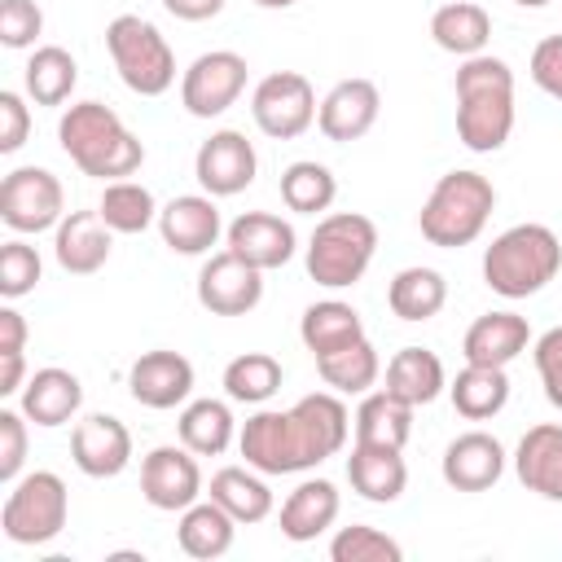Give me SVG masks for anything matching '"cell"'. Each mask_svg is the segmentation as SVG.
<instances>
[{"label": "cell", "mask_w": 562, "mask_h": 562, "mask_svg": "<svg viewBox=\"0 0 562 562\" xmlns=\"http://www.w3.org/2000/svg\"><path fill=\"white\" fill-rule=\"evenodd\" d=\"M316 373L338 395H364V391H373V382L382 373V360H378V347L369 338H356V342H347L329 356H316Z\"/></svg>", "instance_id": "obj_37"}, {"label": "cell", "mask_w": 562, "mask_h": 562, "mask_svg": "<svg viewBox=\"0 0 562 562\" xmlns=\"http://www.w3.org/2000/svg\"><path fill=\"white\" fill-rule=\"evenodd\" d=\"M40 272H44V263H40V250L31 241L13 237V241L0 246V294L4 299L31 294L40 285Z\"/></svg>", "instance_id": "obj_42"}, {"label": "cell", "mask_w": 562, "mask_h": 562, "mask_svg": "<svg viewBox=\"0 0 562 562\" xmlns=\"http://www.w3.org/2000/svg\"><path fill=\"white\" fill-rule=\"evenodd\" d=\"M496 211V184L483 176V171H448L435 180L422 215H417V228L430 246L439 250H457V246H470L487 220Z\"/></svg>", "instance_id": "obj_5"}, {"label": "cell", "mask_w": 562, "mask_h": 562, "mask_svg": "<svg viewBox=\"0 0 562 562\" xmlns=\"http://www.w3.org/2000/svg\"><path fill=\"white\" fill-rule=\"evenodd\" d=\"M22 83L35 105H66L79 83V66L61 44H40L22 66Z\"/></svg>", "instance_id": "obj_36"}, {"label": "cell", "mask_w": 562, "mask_h": 562, "mask_svg": "<svg viewBox=\"0 0 562 562\" xmlns=\"http://www.w3.org/2000/svg\"><path fill=\"white\" fill-rule=\"evenodd\" d=\"M176 435L189 452L198 457H220L228 452V443L237 439V422H233V408L224 400H189L180 408V422H176Z\"/></svg>", "instance_id": "obj_33"}, {"label": "cell", "mask_w": 562, "mask_h": 562, "mask_svg": "<svg viewBox=\"0 0 562 562\" xmlns=\"http://www.w3.org/2000/svg\"><path fill=\"white\" fill-rule=\"evenodd\" d=\"M0 351H26V321L18 307H0Z\"/></svg>", "instance_id": "obj_48"}, {"label": "cell", "mask_w": 562, "mask_h": 562, "mask_svg": "<svg viewBox=\"0 0 562 562\" xmlns=\"http://www.w3.org/2000/svg\"><path fill=\"white\" fill-rule=\"evenodd\" d=\"M97 211H101V220H105L114 233L132 237V233H145L149 224H158V211H162V206L154 202V193H149L140 180H105Z\"/></svg>", "instance_id": "obj_39"}, {"label": "cell", "mask_w": 562, "mask_h": 562, "mask_svg": "<svg viewBox=\"0 0 562 562\" xmlns=\"http://www.w3.org/2000/svg\"><path fill=\"white\" fill-rule=\"evenodd\" d=\"M127 391H132L136 404H145L154 413L176 408V404H184L193 395V364H189V356L167 351V347L145 351L127 369Z\"/></svg>", "instance_id": "obj_16"}, {"label": "cell", "mask_w": 562, "mask_h": 562, "mask_svg": "<svg viewBox=\"0 0 562 562\" xmlns=\"http://www.w3.org/2000/svg\"><path fill=\"white\" fill-rule=\"evenodd\" d=\"M26 132H31V110L22 101V92L4 88L0 92V154H18L26 145Z\"/></svg>", "instance_id": "obj_47"}, {"label": "cell", "mask_w": 562, "mask_h": 562, "mask_svg": "<svg viewBox=\"0 0 562 562\" xmlns=\"http://www.w3.org/2000/svg\"><path fill=\"white\" fill-rule=\"evenodd\" d=\"M536 373H540V386H544V400L553 408H562V325L544 329L536 338Z\"/></svg>", "instance_id": "obj_45"}, {"label": "cell", "mask_w": 562, "mask_h": 562, "mask_svg": "<svg viewBox=\"0 0 562 562\" xmlns=\"http://www.w3.org/2000/svg\"><path fill=\"white\" fill-rule=\"evenodd\" d=\"M299 338H303V347H307L312 356H329V351H338V347L364 338V321H360V312H356L351 303H342V299H321V303H312V307L303 312Z\"/></svg>", "instance_id": "obj_35"}, {"label": "cell", "mask_w": 562, "mask_h": 562, "mask_svg": "<svg viewBox=\"0 0 562 562\" xmlns=\"http://www.w3.org/2000/svg\"><path fill=\"white\" fill-rule=\"evenodd\" d=\"M316 88L307 83V75L299 70H272L255 83L250 92V114H255V127L272 140H294L303 136L312 123H316Z\"/></svg>", "instance_id": "obj_9"}, {"label": "cell", "mask_w": 562, "mask_h": 562, "mask_svg": "<svg viewBox=\"0 0 562 562\" xmlns=\"http://www.w3.org/2000/svg\"><path fill=\"white\" fill-rule=\"evenodd\" d=\"M263 299V272L233 250H215L198 268V303L211 316H246Z\"/></svg>", "instance_id": "obj_13"}, {"label": "cell", "mask_w": 562, "mask_h": 562, "mask_svg": "<svg viewBox=\"0 0 562 562\" xmlns=\"http://www.w3.org/2000/svg\"><path fill=\"white\" fill-rule=\"evenodd\" d=\"M259 9H290V4H299V0H255Z\"/></svg>", "instance_id": "obj_51"}, {"label": "cell", "mask_w": 562, "mask_h": 562, "mask_svg": "<svg viewBox=\"0 0 562 562\" xmlns=\"http://www.w3.org/2000/svg\"><path fill=\"white\" fill-rule=\"evenodd\" d=\"M70 461L88 479H114L132 465V430L114 413H88L70 430Z\"/></svg>", "instance_id": "obj_15"}, {"label": "cell", "mask_w": 562, "mask_h": 562, "mask_svg": "<svg viewBox=\"0 0 562 562\" xmlns=\"http://www.w3.org/2000/svg\"><path fill=\"white\" fill-rule=\"evenodd\" d=\"M386 303H391V312H395L400 321H408V325L430 321V316H439L443 303H448V281H443L439 268H422V263L400 268V272L391 277V285H386Z\"/></svg>", "instance_id": "obj_29"}, {"label": "cell", "mask_w": 562, "mask_h": 562, "mask_svg": "<svg viewBox=\"0 0 562 562\" xmlns=\"http://www.w3.org/2000/svg\"><path fill=\"white\" fill-rule=\"evenodd\" d=\"M22 373H26V356L22 351H0V395H22Z\"/></svg>", "instance_id": "obj_50"}, {"label": "cell", "mask_w": 562, "mask_h": 562, "mask_svg": "<svg viewBox=\"0 0 562 562\" xmlns=\"http://www.w3.org/2000/svg\"><path fill=\"white\" fill-rule=\"evenodd\" d=\"M347 483L356 496L373 501V505H391L404 496L408 487V465H404V448H382V443H351L347 457Z\"/></svg>", "instance_id": "obj_22"}, {"label": "cell", "mask_w": 562, "mask_h": 562, "mask_svg": "<svg viewBox=\"0 0 562 562\" xmlns=\"http://www.w3.org/2000/svg\"><path fill=\"white\" fill-rule=\"evenodd\" d=\"M514 4H522V9H544L549 0H514Z\"/></svg>", "instance_id": "obj_52"}, {"label": "cell", "mask_w": 562, "mask_h": 562, "mask_svg": "<svg viewBox=\"0 0 562 562\" xmlns=\"http://www.w3.org/2000/svg\"><path fill=\"white\" fill-rule=\"evenodd\" d=\"M351 430L360 443H382V448H404L413 435V404L395 400L391 391H364L360 408L351 417Z\"/></svg>", "instance_id": "obj_32"}, {"label": "cell", "mask_w": 562, "mask_h": 562, "mask_svg": "<svg viewBox=\"0 0 562 562\" xmlns=\"http://www.w3.org/2000/svg\"><path fill=\"white\" fill-rule=\"evenodd\" d=\"M395 400L422 408L430 400H439L448 391V373H443V360L430 351V347H400L391 360H386V386Z\"/></svg>", "instance_id": "obj_27"}, {"label": "cell", "mask_w": 562, "mask_h": 562, "mask_svg": "<svg viewBox=\"0 0 562 562\" xmlns=\"http://www.w3.org/2000/svg\"><path fill=\"white\" fill-rule=\"evenodd\" d=\"M378 255V224L360 211L321 215L307 237V277L325 290L356 285Z\"/></svg>", "instance_id": "obj_6"}, {"label": "cell", "mask_w": 562, "mask_h": 562, "mask_svg": "<svg viewBox=\"0 0 562 562\" xmlns=\"http://www.w3.org/2000/svg\"><path fill=\"white\" fill-rule=\"evenodd\" d=\"M211 501L224 505L241 527L263 522L272 514V487L255 465H224L211 474Z\"/></svg>", "instance_id": "obj_31"}, {"label": "cell", "mask_w": 562, "mask_h": 562, "mask_svg": "<svg viewBox=\"0 0 562 562\" xmlns=\"http://www.w3.org/2000/svg\"><path fill=\"white\" fill-rule=\"evenodd\" d=\"M228 250L241 255L246 263H255L259 272H272V268H285L294 259V224L272 215V211H241L233 224H228Z\"/></svg>", "instance_id": "obj_19"}, {"label": "cell", "mask_w": 562, "mask_h": 562, "mask_svg": "<svg viewBox=\"0 0 562 562\" xmlns=\"http://www.w3.org/2000/svg\"><path fill=\"white\" fill-rule=\"evenodd\" d=\"M338 198V180L325 162L316 158H299L281 171V202L294 211V215H321L329 211Z\"/></svg>", "instance_id": "obj_40"}, {"label": "cell", "mask_w": 562, "mask_h": 562, "mask_svg": "<svg viewBox=\"0 0 562 562\" xmlns=\"http://www.w3.org/2000/svg\"><path fill=\"white\" fill-rule=\"evenodd\" d=\"M26 461V413L0 408V483H18Z\"/></svg>", "instance_id": "obj_44"}, {"label": "cell", "mask_w": 562, "mask_h": 562, "mask_svg": "<svg viewBox=\"0 0 562 562\" xmlns=\"http://www.w3.org/2000/svg\"><path fill=\"white\" fill-rule=\"evenodd\" d=\"M162 9L171 18H180V22H206V18H215L224 9V0H162Z\"/></svg>", "instance_id": "obj_49"}, {"label": "cell", "mask_w": 562, "mask_h": 562, "mask_svg": "<svg viewBox=\"0 0 562 562\" xmlns=\"http://www.w3.org/2000/svg\"><path fill=\"white\" fill-rule=\"evenodd\" d=\"M430 35L443 53L452 57H474L487 48L492 40V18L483 4H470V0H452V4H439L435 18H430Z\"/></svg>", "instance_id": "obj_34"}, {"label": "cell", "mask_w": 562, "mask_h": 562, "mask_svg": "<svg viewBox=\"0 0 562 562\" xmlns=\"http://www.w3.org/2000/svg\"><path fill=\"white\" fill-rule=\"evenodd\" d=\"M140 496L162 509V514H180L202 496V470H198V452H189L184 443H158L145 452L140 461Z\"/></svg>", "instance_id": "obj_12"}, {"label": "cell", "mask_w": 562, "mask_h": 562, "mask_svg": "<svg viewBox=\"0 0 562 562\" xmlns=\"http://www.w3.org/2000/svg\"><path fill=\"white\" fill-rule=\"evenodd\" d=\"M246 70H250L246 57L233 48H211L193 57L189 70L180 75V105L193 119H220L246 92Z\"/></svg>", "instance_id": "obj_11"}, {"label": "cell", "mask_w": 562, "mask_h": 562, "mask_svg": "<svg viewBox=\"0 0 562 562\" xmlns=\"http://www.w3.org/2000/svg\"><path fill=\"white\" fill-rule=\"evenodd\" d=\"M158 233L162 246L176 255H211V246L220 241L224 224H220V206L211 193H180L158 211Z\"/></svg>", "instance_id": "obj_18"}, {"label": "cell", "mask_w": 562, "mask_h": 562, "mask_svg": "<svg viewBox=\"0 0 562 562\" xmlns=\"http://www.w3.org/2000/svg\"><path fill=\"white\" fill-rule=\"evenodd\" d=\"M439 470H443V483L457 492H487L505 474V448L487 430H465L443 448Z\"/></svg>", "instance_id": "obj_21"}, {"label": "cell", "mask_w": 562, "mask_h": 562, "mask_svg": "<svg viewBox=\"0 0 562 562\" xmlns=\"http://www.w3.org/2000/svg\"><path fill=\"white\" fill-rule=\"evenodd\" d=\"M110 237H114V228L101 220V211H66L61 224L53 228V255H57L61 272L92 277L110 259V246H114Z\"/></svg>", "instance_id": "obj_20"}, {"label": "cell", "mask_w": 562, "mask_h": 562, "mask_svg": "<svg viewBox=\"0 0 562 562\" xmlns=\"http://www.w3.org/2000/svg\"><path fill=\"white\" fill-rule=\"evenodd\" d=\"M514 474L527 492L544 501H562V426L540 422L514 448Z\"/></svg>", "instance_id": "obj_23"}, {"label": "cell", "mask_w": 562, "mask_h": 562, "mask_svg": "<svg viewBox=\"0 0 562 562\" xmlns=\"http://www.w3.org/2000/svg\"><path fill=\"white\" fill-rule=\"evenodd\" d=\"M562 268V241L549 224H514L483 250V281L501 299L540 294Z\"/></svg>", "instance_id": "obj_4"}, {"label": "cell", "mask_w": 562, "mask_h": 562, "mask_svg": "<svg viewBox=\"0 0 562 562\" xmlns=\"http://www.w3.org/2000/svg\"><path fill=\"white\" fill-rule=\"evenodd\" d=\"M329 558L334 562H400L404 544L369 522H351V527H338V536L329 540Z\"/></svg>", "instance_id": "obj_41"}, {"label": "cell", "mask_w": 562, "mask_h": 562, "mask_svg": "<svg viewBox=\"0 0 562 562\" xmlns=\"http://www.w3.org/2000/svg\"><path fill=\"white\" fill-rule=\"evenodd\" d=\"M66 215L61 180L48 167H13L0 180V220L13 233H48Z\"/></svg>", "instance_id": "obj_10"}, {"label": "cell", "mask_w": 562, "mask_h": 562, "mask_svg": "<svg viewBox=\"0 0 562 562\" xmlns=\"http://www.w3.org/2000/svg\"><path fill=\"white\" fill-rule=\"evenodd\" d=\"M351 435V413L338 391H312L294 408H259L241 422L237 448L259 474H303L338 457Z\"/></svg>", "instance_id": "obj_1"}, {"label": "cell", "mask_w": 562, "mask_h": 562, "mask_svg": "<svg viewBox=\"0 0 562 562\" xmlns=\"http://www.w3.org/2000/svg\"><path fill=\"white\" fill-rule=\"evenodd\" d=\"M44 31V13L35 0H0V44L4 48H31Z\"/></svg>", "instance_id": "obj_43"}, {"label": "cell", "mask_w": 562, "mask_h": 562, "mask_svg": "<svg viewBox=\"0 0 562 562\" xmlns=\"http://www.w3.org/2000/svg\"><path fill=\"white\" fill-rule=\"evenodd\" d=\"M70 518V492L61 483V474L53 470H35L22 474L18 483H9L4 509H0V527L13 544H48L61 536Z\"/></svg>", "instance_id": "obj_8"}, {"label": "cell", "mask_w": 562, "mask_h": 562, "mask_svg": "<svg viewBox=\"0 0 562 562\" xmlns=\"http://www.w3.org/2000/svg\"><path fill=\"white\" fill-rule=\"evenodd\" d=\"M448 395L465 422H487L509 404V373L501 364H465L448 382Z\"/></svg>", "instance_id": "obj_30"}, {"label": "cell", "mask_w": 562, "mask_h": 562, "mask_svg": "<svg viewBox=\"0 0 562 562\" xmlns=\"http://www.w3.org/2000/svg\"><path fill=\"white\" fill-rule=\"evenodd\" d=\"M57 140L66 158L92 180H127L145 162L140 136L127 132V123L101 101H75L57 123Z\"/></svg>", "instance_id": "obj_3"}, {"label": "cell", "mask_w": 562, "mask_h": 562, "mask_svg": "<svg viewBox=\"0 0 562 562\" xmlns=\"http://www.w3.org/2000/svg\"><path fill=\"white\" fill-rule=\"evenodd\" d=\"M378 110H382V92L373 79H342L321 97L316 127L325 132V140L351 145L378 123Z\"/></svg>", "instance_id": "obj_17"}, {"label": "cell", "mask_w": 562, "mask_h": 562, "mask_svg": "<svg viewBox=\"0 0 562 562\" xmlns=\"http://www.w3.org/2000/svg\"><path fill=\"white\" fill-rule=\"evenodd\" d=\"M237 518L215 505V501H193L189 509H180V522H176V540L189 558L198 562H215L233 549V536H237Z\"/></svg>", "instance_id": "obj_28"}, {"label": "cell", "mask_w": 562, "mask_h": 562, "mask_svg": "<svg viewBox=\"0 0 562 562\" xmlns=\"http://www.w3.org/2000/svg\"><path fill=\"white\" fill-rule=\"evenodd\" d=\"M338 509H342V496L329 479H303L281 501V536L294 544H307L338 522Z\"/></svg>", "instance_id": "obj_25"}, {"label": "cell", "mask_w": 562, "mask_h": 562, "mask_svg": "<svg viewBox=\"0 0 562 562\" xmlns=\"http://www.w3.org/2000/svg\"><path fill=\"white\" fill-rule=\"evenodd\" d=\"M527 342H531L527 316H518V312H483L465 329L461 356H465V364H501L505 369L509 360H518L527 351Z\"/></svg>", "instance_id": "obj_24"}, {"label": "cell", "mask_w": 562, "mask_h": 562, "mask_svg": "<svg viewBox=\"0 0 562 562\" xmlns=\"http://www.w3.org/2000/svg\"><path fill=\"white\" fill-rule=\"evenodd\" d=\"M105 48H110L114 70L127 83V92H136V97H162L176 83V53H171L167 35L149 18L119 13L105 26Z\"/></svg>", "instance_id": "obj_7"}, {"label": "cell", "mask_w": 562, "mask_h": 562, "mask_svg": "<svg viewBox=\"0 0 562 562\" xmlns=\"http://www.w3.org/2000/svg\"><path fill=\"white\" fill-rule=\"evenodd\" d=\"M255 171H259V154L233 127L211 132L198 145V154H193V176H198L202 193H211V198H233V193L250 189L255 184Z\"/></svg>", "instance_id": "obj_14"}, {"label": "cell", "mask_w": 562, "mask_h": 562, "mask_svg": "<svg viewBox=\"0 0 562 562\" xmlns=\"http://www.w3.org/2000/svg\"><path fill=\"white\" fill-rule=\"evenodd\" d=\"M281 360L268 351H241L224 364V395L233 404H268L281 391Z\"/></svg>", "instance_id": "obj_38"}, {"label": "cell", "mask_w": 562, "mask_h": 562, "mask_svg": "<svg viewBox=\"0 0 562 562\" xmlns=\"http://www.w3.org/2000/svg\"><path fill=\"white\" fill-rule=\"evenodd\" d=\"M531 83L553 101H562V35H544L531 48Z\"/></svg>", "instance_id": "obj_46"}, {"label": "cell", "mask_w": 562, "mask_h": 562, "mask_svg": "<svg viewBox=\"0 0 562 562\" xmlns=\"http://www.w3.org/2000/svg\"><path fill=\"white\" fill-rule=\"evenodd\" d=\"M457 136L474 154H496L514 132V70L505 57H461L457 79Z\"/></svg>", "instance_id": "obj_2"}, {"label": "cell", "mask_w": 562, "mask_h": 562, "mask_svg": "<svg viewBox=\"0 0 562 562\" xmlns=\"http://www.w3.org/2000/svg\"><path fill=\"white\" fill-rule=\"evenodd\" d=\"M83 408V382L70 373V369H35L31 382L22 386V413L26 422L53 430V426H66L75 413Z\"/></svg>", "instance_id": "obj_26"}]
</instances>
